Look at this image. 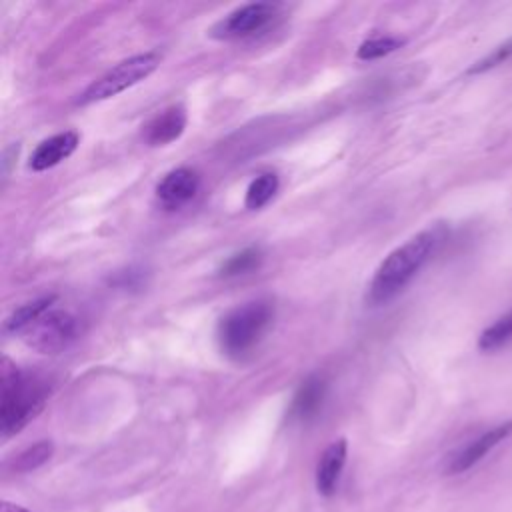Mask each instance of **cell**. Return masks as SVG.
<instances>
[{
    "mask_svg": "<svg viewBox=\"0 0 512 512\" xmlns=\"http://www.w3.org/2000/svg\"><path fill=\"white\" fill-rule=\"evenodd\" d=\"M54 452V444L50 440H40L32 446H28L24 452H20L16 458H14V470L18 472H30V470H36L38 466H42L44 462L50 460Z\"/></svg>",
    "mask_w": 512,
    "mask_h": 512,
    "instance_id": "obj_17",
    "label": "cell"
},
{
    "mask_svg": "<svg viewBox=\"0 0 512 512\" xmlns=\"http://www.w3.org/2000/svg\"><path fill=\"white\" fill-rule=\"evenodd\" d=\"M280 188V180L276 172H260L256 178L250 180L248 188H246V198L244 204L248 210H258L262 206H266L274 194Z\"/></svg>",
    "mask_w": 512,
    "mask_h": 512,
    "instance_id": "obj_15",
    "label": "cell"
},
{
    "mask_svg": "<svg viewBox=\"0 0 512 512\" xmlns=\"http://www.w3.org/2000/svg\"><path fill=\"white\" fill-rule=\"evenodd\" d=\"M328 392V384L320 374H310L304 378L288 406V420L292 422H310L312 418L318 416V412L324 406Z\"/></svg>",
    "mask_w": 512,
    "mask_h": 512,
    "instance_id": "obj_9",
    "label": "cell"
},
{
    "mask_svg": "<svg viewBox=\"0 0 512 512\" xmlns=\"http://www.w3.org/2000/svg\"><path fill=\"white\" fill-rule=\"evenodd\" d=\"M78 134L72 130L58 132L50 138H44L30 154L28 168L34 172H42L48 168L58 166L62 160H66L76 148H78Z\"/></svg>",
    "mask_w": 512,
    "mask_h": 512,
    "instance_id": "obj_11",
    "label": "cell"
},
{
    "mask_svg": "<svg viewBox=\"0 0 512 512\" xmlns=\"http://www.w3.org/2000/svg\"><path fill=\"white\" fill-rule=\"evenodd\" d=\"M200 190V174L194 168L180 166L170 170L156 186L158 202L168 210H178L188 204Z\"/></svg>",
    "mask_w": 512,
    "mask_h": 512,
    "instance_id": "obj_8",
    "label": "cell"
},
{
    "mask_svg": "<svg viewBox=\"0 0 512 512\" xmlns=\"http://www.w3.org/2000/svg\"><path fill=\"white\" fill-rule=\"evenodd\" d=\"M274 320V306L268 300H250L228 310L216 326V340L224 356L242 360L264 338Z\"/></svg>",
    "mask_w": 512,
    "mask_h": 512,
    "instance_id": "obj_3",
    "label": "cell"
},
{
    "mask_svg": "<svg viewBox=\"0 0 512 512\" xmlns=\"http://www.w3.org/2000/svg\"><path fill=\"white\" fill-rule=\"evenodd\" d=\"M160 64V54L158 52H142V54H134L122 62H118L114 68H110L106 74H102L98 80H94L80 96H78V104L86 106V104H94V102H102L108 100L124 90H128L130 86L142 82L144 78H148Z\"/></svg>",
    "mask_w": 512,
    "mask_h": 512,
    "instance_id": "obj_4",
    "label": "cell"
},
{
    "mask_svg": "<svg viewBox=\"0 0 512 512\" xmlns=\"http://www.w3.org/2000/svg\"><path fill=\"white\" fill-rule=\"evenodd\" d=\"M510 58H512V36H510L506 42L498 44V46H496L492 52H488L484 58L476 60V62L468 68V74H482V72H486V70H492V68L504 64V62H508Z\"/></svg>",
    "mask_w": 512,
    "mask_h": 512,
    "instance_id": "obj_19",
    "label": "cell"
},
{
    "mask_svg": "<svg viewBox=\"0 0 512 512\" xmlns=\"http://www.w3.org/2000/svg\"><path fill=\"white\" fill-rule=\"evenodd\" d=\"M188 124V114L182 104H172L154 114L144 126V140L150 146H166L178 140Z\"/></svg>",
    "mask_w": 512,
    "mask_h": 512,
    "instance_id": "obj_10",
    "label": "cell"
},
{
    "mask_svg": "<svg viewBox=\"0 0 512 512\" xmlns=\"http://www.w3.org/2000/svg\"><path fill=\"white\" fill-rule=\"evenodd\" d=\"M346 456H348V442L344 438L334 440L322 452L318 466H316V490L322 496L330 498L336 494L340 476H342V470L346 464Z\"/></svg>",
    "mask_w": 512,
    "mask_h": 512,
    "instance_id": "obj_12",
    "label": "cell"
},
{
    "mask_svg": "<svg viewBox=\"0 0 512 512\" xmlns=\"http://www.w3.org/2000/svg\"><path fill=\"white\" fill-rule=\"evenodd\" d=\"M264 260V252L260 246H246L234 254H230L218 268V274L224 278H236L250 274L260 268Z\"/></svg>",
    "mask_w": 512,
    "mask_h": 512,
    "instance_id": "obj_14",
    "label": "cell"
},
{
    "mask_svg": "<svg viewBox=\"0 0 512 512\" xmlns=\"http://www.w3.org/2000/svg\"><path fill=\"white\" fill-rule=\"evenodd\" d=\"M278 14V6L270 2H250L234 8L224 18H220L212 28L210 36L218 40H236L252 36L264 30Z\"/></svg>",
    "mask_w": 512,
    "mask_h": 512,
    "instance_id": "obj_6",
    "label": "cell"
},
{
    "mask_svg": "<svg viewBox=\"0 0 512 512\" xmlns=\"http://www.w3.org/2000/svg\"><path fill=\"white\" fill-rule=\"evenodd\" d=\"M438 240V230L430 228L414 234L404 244L394 248L376 268L368 284L366 300L372 306H380L398 296L428 262Z\"/></svg>",
    "mask_w": 512,
    "mask_h": 512,
    "instance_id": "obj_1",
    "label": "cell"
},
{
    "mask_svg": "<svg viewBox=\"0 0 512 512\" xmlns=\"http://www.w3.org/2000/svg\"><path fill=\"white\" fill-rule=\"evenodd\" d=\"M50 396V382L16 366L2 370V396H0V432L10 438L20 432L42 410Z\"/></svg>",
    "mask_w": 512,
    "mask_h": 512,
    "instance_id": "obj_2",
    "label": "cell"
},
{
    "mask_svg": "<svg viewBox=\"0 0 512 512\" xmlns=\"http://www.w3.org/2000/svg\"><path fill=\"white\" fill-rule=\"evenodd\" d=\"M2 512H30V510H26V508H22L18 504H12V502H4L2 504Z\"/></svg>",
    "mask_w": 512,
    "mask_h": 512,
    "instance_id": "obj_20",
    "label": "cell"
},
{
    "mask_svg": "<svg viewBox=\"0 0 512 512\" xmlns=\"http://www.w3.org/2000/svg\"><path fill=\"white\" fill-rule=\"evenodd\" d=\"M54 300H56V296L50 294V296H40L36 300L22 304L4 320V330L6 332H22V330L30 328L40 316H44L52 308Z\"/></svg>",
    "mask_w": 512,
    "mask_h": 512,
    "instance_id": "obj_13",
    "label": "cell"
},
{
    "mask_svg": "<svg viewBox=\"0 0 512 512\" xmlns=\"http://www.w3.org/2000/svg\"><path fill=\"white\" fill-rule=\"evenodd\" d=\"M82 332L80 318L66 310H48L30 328H26V342L44 352L54 354L66 350Z\"/></svg>",
    "mask_w": 512,
    "mask_h": 512,
    "instance_id": "obj_5",
    "label": "cell"
},
{
    "mask_svg": "<svg viewBox=\"0 0 512 512\" xmlns=\"http://www.w3.org/2000/svg\"><path fill=\"white\" fill-rule=\"evenodd\" d=\"M508 342H512V308L482 330L478 338V348L484 352H494Z\"/></svg>",
    "mask_w": 512,
    "mask_h": 512,
    "instance_id": "obj_16",
    "label": "cell"
},
{
    "mask_svg": "<svg viewBox=\"0 0 512 512\" xmlns=\"http://www.w3.org/2000/svg\"><path fill=\"white\" fill-rule=\"evenodd\" d=\"M512 434V420L502 422L494 428L484 430L476 438L462 444L458 450H454L446 460V474H462L470 468H474L480 460H484L500 442H504Z\"/></svg>",
    "mask_w": 512,
    "mask_h": 512,
    "instance_id": "obj_7",
    "label": "cell"
},
{
    "mask_svg": "<svg viewBox=\"0 0 512 512\" xmlns=\"http://www.w3.org/2000/svg\"><path fill=\"white\" fill-rule=\"evenodd\" d=\"M402 44H404V40H400V38H396V36H374V38L364 40V42L358 46L356 56H358L360 60H376V58L388 56L390 52L398 50Z\"/></svg>",
    "mask_w": 512,
    "mask_h": 512,
    "instance_id": "obj_18",
    "label": "cell"
}]
</instances>
